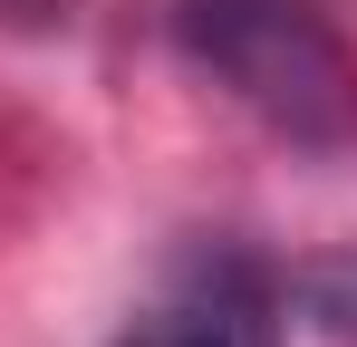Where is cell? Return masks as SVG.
<instances>
[{"mask_svg": "<svg viewBox=\"0 0 357 347\" xmlns=\"http://www.w3.org/2000/svg\"><path fill=\"white\" fill-rule=\"evenodd\" d=\"M183 58L290 145H357V58L319 0H174Z\"/></svg>", "mask_w": 357, "mask_h": 347, "instance_id": "cell-1", "label": "cell"}, {"mask_svg": "<svg viewBox=\"0 0 357 347\" xmlns=\"http://www.w3.org/2000/svg\"><path fill=\"white\" fill-rule=\"evenodd\" d=\"M116 347H280L271 289L251 280L241 261H203L193 280H174Z\"/></svg>", "mask_w": 357, "mask_h": 347, "instance_id": "cell-2", "label": "cell"}]
</instances>
